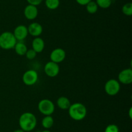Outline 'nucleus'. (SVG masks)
<instances>
[{"mask_svg": "<svg viewBox=\"0 0 132 132\" xmlns=\"http://www.w3.org/2000/svg\"><path fill=\"white\" fill-rule=\"evenodd\" d=\"M37 118L31 112L23 113L19 118V125L24 132H30L37 126Z\"/></svg>", "mask_w": 132, "mask_h": 132, "instance_id": "obj_1", "label": "nucleus"}, {"mask_svg": "<svg viewBox=\"0 0 132 132\" xmlns=\"http://www.w3.org/2000/svg\"><path fill=\"white\" fill-rule=\"evenodd\" d=\"M68 110L71 119L76 121L83 120L87 114V109L86 106L80 102H76L72 104H71Z\"/></svg>", "mask_w": 132, "mask_h": 132, "instance_id": "obj_2", "label": "nucleus"}, {"mask_svg": "<svg viewBox=\"0 0 132 132\" xmlns=\"http://www.w3.org/2000/svg\"><path fill=\"white\" fill-rule=\"evenodd\" d=\"M17 41L13 32L5 31L0 34V47L1 49L5 50L14 49Z\"/></svg>", "mask_w": 132, "mask_h": 132, "instance_id": "obj_3", "label": "nucleus"}, {"mask_svg": "<svg viewBox=\"0 0 132 132\" xmlns=\"http://www.w3.org/2000/svg\"><path fill=\"white\" fill-rule=\"evenodd\" d=\"M38 109L41 114L46 115H52L55 111L54 102L49 99H43L38 103Z\"/></svg>", "mask_w": 132, "mask_h": 132, "instance_id": "obj_4", "label": "nucleus"}, {"mask_svg": "<svg viewBox=\"0 0 132 132\" xmlns=\"http://www.w3.org/2000/svg\"><path fill=\"white\" fill-rule=\"evenodd\" d=\"M121 89V85L118 80L110 79L106 82L104 85V91L110 96H114L118 94Z\"/></svg>", "mask_w": 132, "mask_h": 132, "instance_id": "obj_5", "label": "nucleus"}, {"mask_svg": "<svg viewBox=\"0 0 132 132\" xmlns=\"http://www.w3.org/2000/svg\"><path fill=\"white\" fill-rule=\"evenodd\" d=\"M22 80L26 85L31 86L34 85L38 80V73L34 69L27 70L23 75Z\"/></svg>", "mask_w": 132, "mask_h": 132, "instance_id": "obj_6", "label": "nucleus"}, {"mask_svg": "<svg viewBox=\"0 0 132 132\" xmlns=\"http://www.w3.org/2000/svg\"><path fill=\"white\" fill-rule=\"evenodd\" d=\"M59 71H60V68L58 63L53 62L52 61L47 62L44 67V71L45 74L50 78H54L57 76Z\"/></svg>", "mask_w": 132, "mask_h": 132, "instance_id": "obj_7", "label": "nucleus"}, {"mask_svg": "<svg viewBox=\"0 0 132 132\" xmlns=\"http://www.w3.org/2000/svg\"><path fill=\"white\" fill-rule=\"evenodd\" d=\"M66 58V52L62 48H56L52 50L50 55V60L56 63L63 62Z\"/></svg>", "mask_w": 132, "mask_h": 132, "instance_id": "obj_8", "label": "nucleus"}, {"mask_svg": "<svg viewBox=\"0 0 132 132\" xmlns=\"http://www.w3.org/2000/svg\"><path fill=\"white\" fill-rule=\"evenodd\" d=\"M118 81L122 84L128 85L132 82V69L127 68L122 70L119 73Z\"/></svg>", "mask_w": 132, "mask_h": 132, "instance_id": "obj_9", "label": "nucleus"}, {"mask_svg": "<svg viewBox=\"0 0 132 132\" xmlns=\"http://www.w3.org/2000/svg\"><path fill=\"white\" fill-rule=\"evenodd\" d=\"M13 34L17 41H23L28 35V28L24 25H19L14 30Z\"/></svg>", "mask_w": 132, "mask_h": 132, "instance_id": "obj_10", "label": "nucleus"}, {"mask_svg": "<svg viewBox=\"0 0 132 132\" xmlns=\"http://www.w3.org/2000/svg\"><path fill=\"white\" fill-rule=\"evenodd\" d=\"M23 13H24V17L27 19L33 20L36 19L38 15V9L36 6L28 4L24 8Z\"/></svg>", "mask_w": 132, "mask_h": 132, "instance_id": "obj_11", "label": "nucleus"}, {"mask_svg": "<svg viewBox=\"0 0 132 132\" xmlns=\"http://www.w3.org/2000/svg\"><path fill=\"white\" fill-rule=\"evenodd\" d=\"M27 28L28 34L34 38L39 37L43 32L42 25L37 22H33L30 23Z\"/></svg>", "mask_w": 132, "mask_h": 132, "instance_id": "obj_12", "label": "nucleus"}, {"mask_svg": "<svg viewBox=\"0 0 132 132\" xmlns=\"http://www.w3.org/2000/svg\"><path fill=\"white\" fill-rule=\"evenodd\" d=\"M45 43L43 39L41 37H36L32 41V49L37 53H40L43 51L45 49Z\"/></svg>", "mask_w": 132, "mask_h": 132, "instance_id": "obj_13", "label": "nucleus"}, {"mask_svg": "<svg viewBox=\"0 0 132 132\" xmlns=\"http://www.w3.org/2000/svg\"><path fill=\"white\" fill-rule=\"evenodd\" d=\"M57 105L58 107L63 110H67L68 109L71 105L70 100L69 98H67L66 97H60L58 98L57 100Z\"/></svg>", "mask_w": 132, "mask_h": 132, "instance_id": "obj_14", "label": "nucleus"}, {"mask_svg": "<svg viewBox=\"0 0 132 132\" xmlns=\"http://www.w3.org/2000/svg\"><path fill=\"white\" fill-rule=\"evenodd\" d=\"M14 49L15 50V53L19 56L25 55L26 53H27V50H28V48H27L26 44L22 41H17Z\"/></svg>", "mask_w": 132, "mask_h": 132, "instance_id": "obj_15", "label": "nucleus"}, {"mask_svg": "<svg viewBox=\"0 0 132 132\" xmlns=\"http://www.w3.org/2000/svg\"><path fill=\"white\" fill-rule=\"evenodd\" d=\"M42 126L45 129H49L54 126V118L52 116V115H46L44 116L43 119L41 121Z\"/></svg>", "mask_w": 132, "mask_h": 132, "instance_id": "obj_16", "label": "nucleus"}, {"mask_svg": "<svg viewBox=\"0 0 132 132\" xmlns=\"http://www.w3.org/2000/svg\"><path fill=\"white\" fill-rule=\"evenodd\" d=\"M99 6L97 5L96 2L94 1H91L86 5V9L89 14H94L96 13L98 10Z\"/></svg>", "mask_w": 132, "mask_h": 132, "instance_id": "obj_17", "label": "nucleus"}, {"mask_svg": "<svg viewBox=\"0 0 132 132\" xmlns=\"http://www.w3.org/2000/svg\"><path fill=\"white\" fill-rule=\"evenodd\" d=\"M45 5L50 10H55L60 5V0H45Z\"/></svg>", "mask_w": 132, "mask_h": 132, "instance_id": "obj_18", "label": "nucleus"}, {"mask_svg": "<svg viewBox=\"0 0 132 132\" xmlns=\"http://www.w3.org/2000/svg\"><path fill=\"white\" fill-rule=\"evenodd\" d=\"M96 3L99 7L101 9H108L112 5V0H96Z\"/></svg>", "mask_w": 132, "mask_h": 132, "instance_id": "obj_19", "label": "nucleus"}, {"mask_svg": "<svg viewBox=\"0 0 132 132\" xmlns=\"http://www.w3.org/2000/svg\"><path fill=\"white\" fill-rule=\"evenodd\" d=\"M122 11L125 15L127 16H131L132 15V3H127L125 4L122 8Z\"/></svg>", "mask_w": 132, "mask_h": 132, "instance_id": "obj_20", "label": "nucleus"}, {"mask_svg": "<svg viewBox=\"0 0 132 132\" xmlns=\"http://www.w3.org/2000/svg\"><path fill=\"white\" fill-rule=\"evenodd\" d=\"M104 132H119V129L116 124H111L106 127Z\"/></svg>", "mask_w": 132, "mask_h": 132, "instance_id": "obj_21", "label": "nucleus"}, {"mask_svg": "<svg viewBox=\"0 0 132 132\" xmlns=\"http://www.w3.org/2000/svg\"><path fill=\"white\" fill-rule=\"evenodd\" d=\"M37 53H36L34 50H33L32 49H30L27 50V53H26L25 54V56L26 57H27V59L33 60L36 58V56H37Z\"/></svg>", "mask_w": 132, "mask_h": 132, "instance_id": "obj_22", "label": "nucleus"}, {"mask_svg": "<svg viewBox=\"0 0 132 132\" xmlns=\"http://www.w3.org/2000/svg\"><path fill=\"white\" fill-rule=\"evenodd\" d=\"M43 0H27V1L28 2V3L29 5H34V6H38L40 4H41V3L43 2Z\"/></svg>", "mask_w": 132, "mask_h": 132, "instance_id": "obj_23", "label": "nucleus"}, {"mask_svg": "<svg viewBox=\"0 0 132 132\" xmlns=\"http://www.w3.org/2000/svg\"><path fill=\"white\" fill-rule=\"evenodd\" d=\"M76 2L80 5L82 6H86L90 1H92V0H76Z\"/></svg>", "mask_w": 132, "mask_h": 132, "instance_id": "obj_24", "label": "nucleus"}, {"mask_svg": "<svg viewBox=\"0 0 132 132\" xmlns=\"http://www.w3.org/2000/svg\"><path fill=\"white\" fill-rule=\"evenodd\" d=\"M13 132H24V131L23 130V129H21V128H20V129H15V130H14Z\"/></svg>", "mask_w": 132, "mask_h": 132, "instance_id": "obj_25", "label": "nucleus"}, {"mask_svg": "<svg viewBox=\"0 0 132 132\" xmlns=\"http://www.w3.org/2000/svg\"><path fill=\"white\" fill-rule=\"evenodd\" d=\"M131 112H132V109H131V107H130V111H129V116H130V119H131V117H132V116H131Z\"/></svg>", "mask_w": 132, "mask_h": 132, "instance_id": "obj_26", "label": "nucleus"}, {"mask_svg": "<svg viewBox=\"0 0 132 132\" xmlns=\"http://www.w3.org/2000/svg\"><path fill=\"white\" fill-rule=\"evenodd\" d=\"M41 132H51V131H50L49 129H44L43 131H41Z\"/></svg>", "mask_w": 132, "mask_h": 132, "instance_id": "obj_27", "label": "nucleus"}]
</instances>
